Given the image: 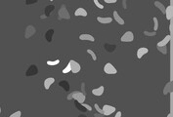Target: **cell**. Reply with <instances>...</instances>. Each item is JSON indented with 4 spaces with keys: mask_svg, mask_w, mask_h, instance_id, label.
Listing matches in <instances>:
<instances>
[{
    "mask_svg": "<svg viewBox=\"0 0 173 117\" xmlns=\"http://www.w3.org/2000/svg\"><path fill=\"white\" fill-rule=\"evenodd\" d=\"M72 99H74L76 102H78L79 103H82L85 102V95L83 93L79 92V91H74L72 94Z\"/></svg>",
    "mask_w": 173,
    "mask_h": 117,
    "instance_id": "6da1fadb",
    "label": "cell"
},
{
    "mask_svg": "<svg viewBox=\"0 0 173 117\" xmlns=\"http://www.w3.org/2000/svg\"><path fill=\"white\" fill-rule=\"evenodd\" d=\"M59 18L65 19V20H69V19H71V16H69V12H68L65 5H63V6L60 8V10H59Z\"/></svg>",
    "mask_w": 173,
    "mask_h": 117,
    "instance_id": "7a4b0ae2",
    "label": "cell"
},
{
    "mask_svg": "<svg viewBox=\"0 0 173 117\" xmlns=\"http://www.w3.org/2000/svg\"><path fill=\"white\" fill-rule=\"evenodd\" d=\"M104 71L107 73V74H115V73L117 72L116 68H115L112 64H110V63H108V64H105Z\"/></svg>",
    "mask_w": 173,
    "mask_h": 117,
    "instance_id": "3957f363",
    "label": "cell"
},
{
    "mask_svg": "<svg viewBox=\"0 0 173 117\" xmlns=\"http://www.w3.org/2000/svg\"><path fill=\"white\" fill-rule=\"evenodd\" d=\"M134 39V34L133 32L131 31H126L122 36H121V41L122 42H132Z\"/></svg>",
    "mask_w": 173,
    "mask_h": 117,
    "instance_id": "277c9868",
    "label": "cell"
},
{
    "mask_svg": "<svg viewBox=\"0 0 173 117\" xmlns=\"http://www.w3.org/2000/svg\"><path fill=\"white\" fill-rule=\"evenodd\" d=\"M69 64H71V68H72V73H78L81 69V66H80V64L78 63H76L75 60H72L69 62Z\"/></svg>",
    "mask_w": 173,
    "mask_h": 117,
    "instance_id": "5b68a950",
    "label": "cell"
},
{
    "mask_svg": "<svg viewBox=\"0 0 173 117\" xmlns=\"http://www.w3.org/2000/svg\"><path fill=\"white\" fill-rule=\"evenodd\" d=\"M115 111V107H112V105H109V104H105L103 107V114L104 115H111L112 113H113Z\"/></svg>",
    "mask_w": 173,
    "mask_h": 117,
    "instance_id": "8992f818",
    "label": "cell"
},
{
    "mask_svg": "<svg viewBox=\"0 0 173 117\" xmlns=\"http://www.w3.org/2000/svg\"><path fill=\"white\" fill-rule=\"evenodd\" d=\"M34 33H35V29H34V26H33V25H29L25 31V38H29V37H31Z\"/></svg>",
    "mask_w": 173,
    "mask_h": 117,
    "instance_id": "52a82bcc",
    "label": "cell"
},
{
    "mask_svg": "<svg viewBox=\"0 0 173 117\" xmlns=\"http://www.w3.org/2000/svg\"><path fill=\"white\" fill-rule=\"evenodd\" d=\"M172 91H173V82L170 81L164 86V88H163V95H167L169 93H172Z\"/></svg>",
    "mask_w": 173,
    "mask_h": 117,
    "instance_id": "ba28073f",
    "label": "cell"
},
{
    "mask_svg": "<svg viewBox=\"0 0 173 117\" xmlns=\"http://www.w3.org/2000/svg\"><path fill=\"white\" fill-rule=\"evenodd\" d=\"M164 15L166 16V19L167 20H172L173 18V8L171 5H169L168 7L165 8V13H164Z\"/></svg>",
    "mask_w": 173,
    "mask_h": 117,
    "instance_id": "9c48e42d",
    "label": "cell"
},
{
    "mask_svg": "<svg viewBox=\"0 0 173 117\" xmlns=\"http://www.w3.org/2000/svg\"><path fill=\"white\" fill-rule=\"evenodd\" d=\"M104 91H105L104 86H100V87H98L96 89H93L92 90V94H93L94 96H102Z\"/></svg>",
    "mask_w": 173,
    "mask_h": 117,
    "instance_id": "30bf717a",
    "label": "cell"
},
{
    "mask_svg": "<svg viewBox=\"0 0 173 117\" xmlns=\"http://www.w3.org/2000/svg\"><path fill=\"white\" fill-rule=\"evenodd\" d=\"M74 15H75L76 17H87V11L85 9H83V8H78V9H76L75 12H74Z\"/></svg>",
    "mask_w": 173,
    "mask_h": 117,
    "instance_id": "8fae6325",
    "label": "cell"
},
{
    "mask_svg": "<svg viewBox=\"0 0 173 117\" xmlns=\"http://www.w3.org/2000/svg\"><path fill=\"white\" fill-rule=\"evenodd\" d=\"M170 39H171V35H166L164 38L162 39L161 41H159V42L156 44V46H166V45L169 43Z\"/></svg>",
    "mask_w": 173,
    "mask_h": 117,
    "instance_id": "7c38bea8",
    "label": "cell"
},
{
    "mask_svg": "<svg viewBox=\"0 0 173 117\" xmlns=\"http://www.w3.org/2000/svg\"><path fill=\"white\" fill-rule=\"evenodd\" d=\"M55 82V79L53 77H48L45 79V81H44V88L48 90V89L50 88V86L53 84Z\"/></svg>",
    "mask_w": 173,
    "mask_h": 117,
    "instance_id": "4fadbf2b",
    "label": "cell"
},
{
    "mask_svg": "<svg viewBox=\"0 0 173 117\" xmlns=\"http://www.w3.org/2000/svg\"><path fill=\"white\" fill-rule=\"evenodd\" d=\"M149 50L146 48V47H142V48H139L137 51V58L138 59H142V57L146 55V54L148 53Z\"/></svg>",
    "mask_w": 173,
    "mask_h": 117,
    "instance_id": "5bb4252c",
    "label": "cell"
},
{
    "mask_svg": "<svg viewBox=\"0 0 173 117\" xmlns=\"http://www.w3.org/2000/svg\"><path fill=\"white\" fill-rule=\"evenodd\" d=\"M113 18H115V20L116 21V23H118L119 25H124V21H123V19L119 16V14L116 12V11L113 12Z\"/></svg>",
    "mask_w": 173,
    "mask_h": 117,
    "instance_id": "9a60e30c",
    "label": "cell"
},
{
    "mask_svg": "<svg viewBox=\"0 0 173 117\" xmlns=\"http://www.w3.org/2000/svg\"><path fill=\"white\" fill-rule=\"evenodd\" d=\"M80 40H87V41H91V42H94L95 41V38L93 36L90 35V34H81L79 36Z\"/></svg>",
    "mask_w": 173,
    "mask_h": 117,
    "instance_id": "2e32d148",
    "label": "cell"
},
{
    "mask_svg": "<svg viewBox=\"0 0 173 117\" xmlns=\"http://www.w3.org/2000/svg\"><path fill=\"white\" fill-rule=\"evenodd\" d=\"M97 21H99V23H101V24H110V23H112V19L109 18V17H107V18H104V17H98Z\"/></svg>",
    "mask_w": 173,
    "mask_h": 117,
    "instance_id": "e0dca14e",
    "label": "cell"
},
{
    "mask_svg": "<svg viewBox=\"0 0 173 117\" xmlns=\"http://www.w3.org/2000/svg\"><path fill=\"white\" fill-rule=\"evenodd\" d=\"M155 6L156 8H159V10L161 11L162 14H164L165 13V7H164V5L162 3H160L159 1H155Z\"/></svg>",
    "mask_w": 173,
    "mask_h": 117,
    "instance_id": "ac0fdd59",
    "label": "cell"
},
{
    "mask_svg": "<svg viewBox=\"0 0 173 117\" xmlns=\"http://www.w3.org/2000/svg\"><path fill=\"white\" fill-rule=\"evenodd\" d=\"M156 49H158V51H159L161 54H167V49H166L165 46H156Z\"/></svg>",
    "mask_w": 173,
    "mask_h": 117,
    "instance_id": "d6986e66",
    "label": "cell"
},
{
    "mask_svg": "<svg viewBox=\"0 0 173 117\" xmlns=\"http://www.w3.org/2000/svg\"><path fill=\"white\" fill-rule=\"evenodd\" d=\"M87 53L89 54V55H90L91 57H92L93 60H97V56H96V54L94 53V52H93V51H92V50L88 49V50H87Z\"/></svg>",
    "mask_w": 173,
    "mask_h": 117,
    "instance_id": "ffe728a7",
    "label": "cell"
},
{
    "mask_svg": "<svg viewBox=\"0 0 173 117\" xmlns=\"http://www.w3.org/2000/svg\"><path fill=\"white\" fill-rule=\"evenodd\" d=\"M60 63V60H47V64L48 65H57Z\"/></svg>",
    "mask_w": 173,
    "mask_h": 117,
    "instance_id": "44dd1931",
    "label": "cell"
},
{
    "mask_svg": "<svg viewBox=\"0 0 173 117\" xmlns=\"http://www.w3.org/2000/svg\"><path fill=\"white\" fill-rule=\"evenodd\" d=\"M154 20V24H155V26H154V30L155 31H156L158 30V29H159V21H158V18H154L153 19Z\"/></svg>",
    "mask_w": 173,
    "mask_h": 117,
    "instance_id": "7402d4cb",
    "label": "cell"
},
{
    "mask_svg": "<svg viewBox=\"0 0 173 117\" xmlns=\"http://www.w3.org/2000/svg\"><path fill=\"white\" fill-rule=\"evenodd\" d=\"M69 71H72V68H71V64L69 63V64L64 68V70H63V73H69Z\"/></svg>",
    "mask_w": 173,
    "mask_h": 117,
    "instance_id": "603a6c76",
    "label": "cell"
},
{
    "mask_svg": "<svg viewBox=\"0 0 173 117\" xmlns=\"http://www.w3.org/2000/svg\"><path fill=\"white\" fill-rule=\"evenodd\" d=\"M144 34L146 36H155L156 34L155 31H144Z\"/></svg>",
    "mask_w": 173,
    "mask_h": 117,
    "instance_id": "cb8c5ba5",
    "label": "cell"
},
{
    "mask_svg": "<svg viewBox=\"0 0 173 117\" xmlns=\"http://www.w3.org/2000/svg\"><path fill=\"white\" fill-rule=\"evenodd\" d=\"M93 1H94V3H95V5H96L99 9H104V6L99 2V0H93Z\"/></svg>",
    "mask_w": 173,
    "mask_h": 117,
    "instance_id": "d4e9b609",
    "label": "cell"
},
{
    "mask_svg": "<svg viewBox=\"0 0 173 117\" xmlns=\"http://www.w3.org/2000/svg\"><path fill=\"white\" fill-rule=\"evenodd\" d=\"M21 115H22L21 111H16V112H14L13 114H11L10 117H21Z\"/></svg>",
    "mask_w": 173,
    "mask_h": 117,
    "instance_id": "484cf974",
    "label": "cell"
},
{
    "mask_svg": "<svg viewBox=\"0 0 173 117\" xmlns=\"http://www.w3.org/2000/svg\"><path fill=\"white\" fill-rule=\"evenodd\" d=\"M94 107H95V109L97 110V111H98V112H99V113H102V114H103V109H101V108L99 107V105H98L97 103H95V105H94Z\"/></svg>",
    "mask_w": 173,
    "mask_h": 117,
    "instance_id": "4316f807",
    "label": "cell"
},
{
    "mask_svg": "<svg viewBox=\"0 0 173 117\" xmlns=\"http://www.w3.org/2000/svg\"><path fill=\"white\" fill-rule=\"evenodd\" d=\"M81 104H82L83 107H85V108H86V109L88 110V111H91V110H92V107H91L90 105H89V104H86V103H82Z\"/></svg>",
    "mask_w": 173,
    "mask_h": 117,
    "instance_id": "83f0119b",
    "label": "cell"
},
{
    "mask_svg": "<svg viewBox=\"0 0 173 117\" xmlns=\"http://www.w3.org/2000/svg\"><path fill=\"white\" fill-rule=\"evenodd\" d=\"M105 2L106 3H115L116 0H105Z\"/></svg>",
    "mask_w": 173,
    "mask_h": 117,
    "instance_id": "f1b7e54d",
    "label": "cell"
},
{
    "mask_svg": "<svg viewBox=\"0 0 173 117\" xmlns=\"http://www.w3.org/2000/svg\"><path fill=\"white\" fill-rule=\"evenodd\" d=\"M104 115V114H102V113H97V114H94V117H102Z\"/></svg>",
    "mask_w": 173,
    "mask_h": 117,
    "instance_id": "f546056e",
    "label": "cell"
},
{
    "mask_svg": "<svg viewBox=\"0 0 173 117\" xmlns=\"http://www.w3.org/2000/svg\"><path fill=\"white\" fill-rule=\"evenodd\" d=\"M120 116H121V112H120V111L116 112V114H115V117H120Z\"/></svg>",
    "mask_w": 173,
    "mask_h": 117,
    "instance_id": "4dcf8cb0",
    "label": "cell"
},
{
    "mask_svg": "<svg viewBox=\"0 0 173 117\" xmlns=\"http://www.w3.org/2000/svg\"><path fill=\"white\" fill-rule=\"evenodd\" d=\"M72 95H69V98H68V99H72Z\"/></svg>",
    "mask_w": 173,
    "mask_h": 117,
    "instance_id": "1f68e13d",
    "label": "cell"
},
{
    "mask_svg": "<svg viewBox=\"0 0 173 117\" xmlns=\"http://www.w3.org/2000/svg\"><path fill=\"white\" fill-rule=\"evenodd\" d=\"M0 113H1V107H0Z\"/></svg>",
    "mask_w": 173,
    "mask_h": 117,
    "instance_id": "d6a6232c",
    "label": "cell"
},
{
    "mask_svg": "<svg viewBox=\"0 0 173 117\" xmlns=\"http://www.w3.org/2000/svg\"><path fill=\"white\" fill-rule=\"evenodd\" d=\"M50 1H53V0H50Z\"/></svg>",
    "mask_w": 173,
    "mask_h": 117,
    "instance_id": "836d02e7",
    "label": "cell"
}]
</instances>
